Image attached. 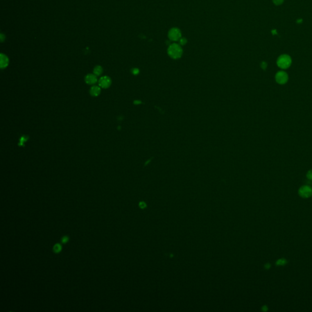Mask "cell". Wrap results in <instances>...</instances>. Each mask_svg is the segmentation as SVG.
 Here are the masks:
<instances>
[{
    "instance_id": "277c9868",
    "label": "cell",
    "mask_w": 312,
    "mask_h": 312,
    "mask_svg": "<svg viewBox=\"0 0 312 312\" xmlns=\"http://www.w3.org/2000/svg\"><path fill=\"white\" fill-rule=\"evenodd\" d=\"M276 83L280 85L285 84L288 81V74L284 71H279L275 76Z\"/></svg>"
},
{
    "instance_id": "7c38bea8",
    "label": "cell",
    "mask_w": 312,
    "mask_h": 312,
    "mask_svg": "<svg viewBox=\"0 0 312 312\" xmlns=\"http://www.w3.org/2000/svg\"><path fill=\"white\" fill-rule=\"evenodd\" d=\"M287 264V260L285 259H279L277 262L276 264L277 265H284Z\"/></svg>"
},
{
    "instance_id": "8992f818",
    "label": "cell",
    "mask_w": 312,
    "mask_h": 312,
    "mask_svg": "<svg viewBox=\"0 0 312 312\" xmlns=\"http://www.w3.org/2000/svg\"><path fill=\"white\" fill-rule=\"evenodd\" d=\"M112 83V81L110 78L108 76L102 77L98 81L99 86L103 88H108Z\"/></svg>"
},
{
    "instance_id": "2e32d148",
    "label": "cell",
    "mask_w": 312,
    "mask_h": 312,
    "mask_svg": "<svg viewBox=\"0 0 312 312\" xmlns=\"http://www.w3.org/2000/svg\"><path fill=\"white\" fill-rule=\"evenodd\" d=\"M179 41H180V44H181V45H185V44H186V43H187V42L185 38H181Z\"/></svg>"
},
{
    "instance_id": "5bb4252c",
    "label": "cell",
    "mask_w": 312,
    "mask_h": 312,
    "mask_svg": "<svg viewBox=\"0 0 312 312\" xmlns=\"http://www.w3.org/2000/svg\"><path fill=\"white\" fill-rule=\"evenodd\" d=\"M306 177L309 180H312V169H310L306 174Z\"/></svg>"
},
{
    "instance_id": "3957f363",
    "label": "cell",
    "mask_w": 312,
    "mask_h": 312,
    "mask_svg": "<svg viewBox=\"0 0 312 312\" xmlns=\"http://www.w3.org/2000/svg\"><path fill=\"white\" fill-rule=\"evenodd\" d=\"M298 194L302 198H309L312 196V188L308 185H303L299 189Z\"/></svg>"
},
{
    "instance_id": "30bf717a",
    "label": "cell",
    "mask_w": 312,
    "mask_h": 312,
    "mask_svg": "<svg viewBox=\"0 0 312 312\" xmlns=\"http://www.w3.org/2000/svg\"><path fill=\"white\" fill-rule=\"evenodd\" d=\"M62 249V245L59 243H56L53 246V251L56 254H58V253L60 252Z\"/></svg>"
},
{
    "instance_id": "6da1fadb",
    "label": "cell",
    "mask_w": 312,
    "mask_h": 312,
    "mask_svg": "<svg viewBox=\"0 0 312 312\" xmlns=\"http://www.w3.org/2000/svg\"><path fill=\"white\" fill-rule=\"evenodd\" d=\"M291 63H292L291 58L287 54L281 55L279 57L277 60V66L283 70L288 68L291 66Z\"/></svg>"
},
{
    "instance_id": "ac0fdd59",
    "label": "cell",
    "mask_w": 312,
    "mask_h": 312,
    "mask_svg": "<svg viewBox=\"0 0 312 312\" xmlns=\"http://www.w3.org/2000/svg\"><path fill=\"white\" fill-rule=\"evenodd\" d=\"M139 207L141 209H144L146 207V203L144 202H140L139 203Z\"/></svg>"
},
{
    "instance_id": "5b68a950",
    "label": "cell",
    "mask_w": 312,
    "mask_h": 312,
    "mask_svg": "<svg viewBox=\"0 0 312 312\" xmlns=\"http://www.w3.org/2000/svg\"><path fill=\"white\" fill-rule=\"evenodd\" d=\"M168 37L172 41H178L181 38L180 31L176 28L171 29L168 32Z\"/></svg>"
},
{
    "instance_id": "9a60e30c",
    "label": "cell",
    "mask_w": 312,
    "mask_h": 312,
    "mask_svg": "<svg viewBox=\"0 0 312 312\" xmlns=\"http://www.w3.org/2000/svg\"><path fill=\"white\" fill-rule=\"evenodd\" d=\"M273 1L274 4H276L277 6H279V5L282 4L284 3V0H273Z\"/></svg>"
},
{
    "instance_id": "9c48e42d",
    "label": "cell",
    "mask_w": 312,
    "mask_h": 312,
    "mask_svg": "<svg viewBox=\"0 0 312 312\" xmlns=\"http://www.w3.org/2000/svg\"><path fill=\"white\" fill-rule=\"evenodd\" d=\"M8 62H9V60H8V58L5 55L1 54V67L2 68L6 67L7 65H8Z\"/></svg>"
},
{
    "instance_id": "7a4b0ae2",
    "label": "cell",
    "mask_w": 312,
    "mask_h": 312,
    "mask_svg": "<svg viewBox=\"0 0 312 312\" xmlns=\"http://www.w3.org/2000/svg\"><path fill=\"white\" fill-rule=\"evenodd\" d=\"M169 56L173 59H178L182 54V49L180 46L176 43L171 45L168 49Z\"/></svg>"
},
{
    "instance_id": "ba28073f",
    "label": "cell",
    "mask_w": 312,
    "mask_h": 312,
    "mask_svg": "<svg viewBox=\"0 0 312 312\" xmlns=\"http://www.w3.org/2000/svg\"><path fill=\"white\" fill-rule=\"evenodd\" d=\"M101 93V88L99 86H92L90 90V93L92 96H98Z\"/></svg>"
},
{
    "instance_id": "e0dca14e",
    "label": "cell",
    "mask_w": 312,
    "mask_h": 312,
    "mask_svg": "<svg viewBox=\"0 0 312 312\" xmlns=\"http://www.w3.org/2000/svg\"><path fill=\"white\" fill-rule=\"evenodd\" d=\"M261 67L263 70H266V68H267V63L266 62H262V63H261Z\"/></svg>"
},
{
    "instance_id": "8fae6325",
    "label": "cell",
    "mask_w": 312,
    "mask_h": 312,
    "mask_svg": "<svg viewBox=\"0 0 312 312\" xmlns=\"http://www.w3.org/2000/svg\"><path fill=\"white\" fill-rule=\"evenodd\" d=\"M94 74L96 76H99L102 74L103 73V68L101 66H96V67L94 68Z\"/></svg>"
},
{
    "instance_id": "4fadbf2b",
    "label": "cell",
    "mask_w": 312,
    "mask_h": 312,
    "mask_svg": "<svg viewBox=\"0 0 312 312\" xmlns=\"http://www.w3.org/2000/svg\"><path fill=\"white\" fill-rule=\"evenodd\" d=\"M68 241H69V237H68V236H64L61 239V242L63 244L67 243L68 242Z\"/></svg>"
},
{
    "instance_id": "52a82bcc",
    "label": "cell",
    "mask_w": 312,
    "mask_h": 312,
    "mask_svg": "<svg viewBox=\"0 0 312 312\" xmlns=\"http://www.w3.org/2000/svg\"><path fill=\"white\" fill-rule=\"evenodd\" d=\"M96 76H96L95 74H88L85 76V81L87 84L93 85L98 81Z\"/></svg>"
}]
</instances>
